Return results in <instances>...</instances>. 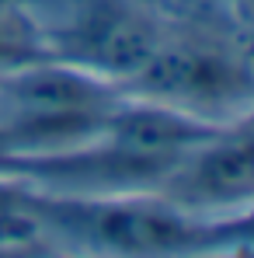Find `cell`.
<instances>
[{"mask_svg":"<svg viewBox=\"0 0 254 258\" xmlns=\"http://www.w3.org/2000/svg\"><path fill=\"white\" fill-rule=\"evenodd\" d=\"M35 196L52 248L70 244L101 255H188L206 244L230 241L233 227H247V220H202L160 192L45 196L35 188Z\"/></svg>","mask_w":254,"mask_h":258,"instance_id":"obj_1","label":"cell"},{"mask_svg":"<svg viewBox=\"0 0 254 258\" xmlns=\"http://www.w3.org/2000/svg\"><path fill=\"white\" fill-rule=\"evenodd\" d=\"M45 56L122 87L171 28L153 0H11Z\"/></svg>","mask_w":254,"mask_h":258,"instance_id":"obj_2","label":"cell"},{"mask_svg":"<svg viewBox=\"0 0 254 258\" xmlns=\"http://www.w3.org/2000/svg\"><path fill=\"white\" fill-rule=\"evenodd\" d=\"M129 98L157 101L195 119L233 126L251 119L254 77L244 39L230 28H199L171 21L146 67L119 87Z\"/></svg>","mask_w":254,"mask_h":258,"instance_id":"obj_3","label":"cell"},{"mask_svg":"<svg viewBox=\"0 0 254 258\" xmlns=\"http://www.w3.org/2000/svg\"><path fill=\"white\" fill-rule=\"evenodd\" d=\"M160 196L212 223L247 220L254 203L251 119L219 129L216 136L192 147L167 171Z\"/></svg>","mask_w":254,"mask_h":258,"instance_id":"obj_4","label":"cell"},{"mask_svg":"<svg viewBox=\"0 0 254 258\" xmlns=\"http://www.w3.org/2000/svg\"><path fill=\"white\" fill-rule=\"evenodd\" d=\"M35 56H45V52L32 39L25 18L14 11L11 0H0V81L7 74H14L18 67L32 63Z\"/></svg>","mask_w":254,"mask_h":258,"instance_id":"obj_5","label":"cell"},{"mask_svg":"<svg viewBox=\"0 0 254 258\" xmlns=\"http://www.w3.org/2000/svg\"><path fill=\"white\" fill-rule=\"evenodd\" d=\"M14 161H18V154L11 147V136L0 129V171H14Z\"/></svg>","mask_w":254,"mask_h":258,"instance_id":"obj_6","label":"cell"}]
</instances>
